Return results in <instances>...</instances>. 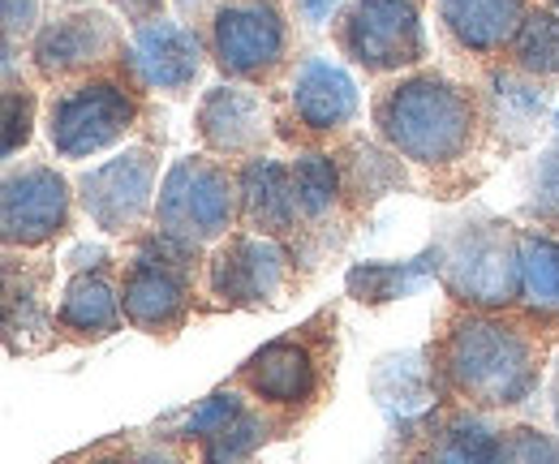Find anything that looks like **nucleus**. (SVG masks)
<instances>
[{
    "instance_id": "nucleus-1",
    "label": "nucleus",
    "mask_w": 559,
    "mask_h": 464,
    "mask_svg": "<svg viewBox=\"0 0 559 464\" xmlns=\"http://www.w3.org/2000/svg\"><path fill=\"white\" fill-rule=\"evenodd\" d=\"M374 121H379V133L401 155H409L418 164H448L469 151L474 99L461 86H452L435 73H421V78L392 86L379 99Z\"/></svg>"
},
{
    "instance_id": "nucleus-2",
    "label": "nucleus",
    "mask_w": 559,
    "mask_h": 464,
    "mask_svg": "<svg viewBox=\"0 0 559 464\" xmlns=\"http://www.w3.org/2000/svg\"><path fill=\"white\" fill-rule=\"evenodd\" d=\"M443 370L461 396L478 404H521L538 388L534 344L495 319H461L448 335Z\"/></svg>"
},
{
    "instance_id": "nucleus-3",
    "label": "nucleus",
    "mask_w": 559,
    "mask_h": 464,
    "mask_svg": "<svg viewBox=\"0 0 559 464\" xmlns=\"http://www.w3.org/2000/svg\"><path fill=\"white\" fill-rule=\"evenodd\" d=\"M237 215V194L224 168L211 159H177L159 186L155 219L159 233L181 246H203L211 237L228 233Z\"/></svg>"
},
{
    "instance_id": "nucleus-4",
    "label": "nucleus",
    "mask_w": 559,
    "mask_h": 464,
    "mask_svg": "<svg viewBox=\"0 0 559 464\" xmlns=\"http://www.w3.org/2000/svg\"><path fill=\"white\" fill-rule=\"evenodd\" d=\"M439 266H443V284L474 306H508L521 284V254L499 224L461 228L456 241L443 250Z\"/></svg>"
},
{
    "instance_id": "nucleus-5",
    "label": "nucleus",
    "mask_w": 559,
    "mask_h": 464,
    "mask_svg": "<svg viewBox=\"0 0 559 464\" xmlns=\"http://www.w3.org/2000/svg\"><path fill=\"white\" fill-rule=\"evenodd\" d=\"M341 44L370 73L418 66L426 57L418 0H353L349 17L341 26Z\"/></svg>"
},
{
    "instance_id": "nucleus-6",
    "label": "nucleus",
    "mask_w": 559,
    "mask_h": 464,
    "mask_svg": "<svg viewBox=\"0 0 559 464\" xmlns=\"http://www.w3.org/2000/svg\"><path fill=\"white\" fill-rule=\"evenodd\" d=\"M130 126H134V99L112 82H82L57 95L48 108V138L66 159H86L112 146Z\"/></svg>"
},
{
    "instance_id": "nucleus-7",
    "label": "nucleus",
    "mask_w": 559,
    "mask_h": 464,
    "mask_svg": "<svg viewBox=\"0 0 559 464\" xmlns=\"http://www.w3.org/2000/svg\"><path fill=\"white\" fill-rule=\"evenodd\" d=\"M194 246H181L173 237H155L146 241L139 254L134 271L126 275V288H121V306H126V319L142 328V332H164L173 323H181L186 314V279H181V266L186 254Z\"/></svg>"
},
{
    "instance_id": "nucleus-8",
    "label": "nucleus",
    "mask_w": 559,
    "mask_h": 464,
    "mask_svg": "<svg viewBox=\"0 0 559 464\" xmlns=\"http://www.w3.org/2000/svg\"><path fill=\"white\" fill-rule=\"evenodd\" d=\"M151 186H155V155L146 146H139V151H126V155L91 168L78 181V194H82L86 215L104 233H126L146 215Z\"/></svg>"
},
{
    "instance_id": "nucleus-9",
    "label": "nucleus",
    "mask_w": 559,
    "mask_h": 464,
    "mask_svg": "<svg viewBox=\"0 0 559 464\" xmlns=\"http://www.w3.org/2000/svg\"><path fill=\"white\" fill-rule=\"evenodd\" d=\"M215 61L233 78H254L263 69H272L284 52V22L272 4L259 0H233L219 4L215 13Z\"/></svg>"
},
{
    "instance_id": "nucleus-10",
    "label": "nucleus",
    "mask_w": 559,
    "mask_h": 464,
    "mask_svg": "<svg viewBox=\"0 0 559 464\" xmlns=\"http://www.w3.org/2000/svg\"><path fill=\"white\" fill-rule=\"evenodd\" d=\"M70 186L52 168H22L4 177V241L9 246H44L66 228Z\"/></svg>"
},
{
    "instance_id": "nucleus-11",
    "label": "nucleus",
    "mask_w": 559,
    "mask_h": 464,
    "mask_svg": "<svg viewBox=\"0 0 559 464\" xmlns=\"http://www.w3.org/2000/svg\"><path fill=\"white\" fill-rule=\"evenodd\" d=\"M284 275V254L267 237H233L211 259V293L228 306H263L272 301Z\"/></svg>"
},
{
    "instance_id": "nucleus-12",
    "label": "nucleus",
    "mask_w": 559,
    "mask_h": 464,
    "mask_svg": "<svg viewBox=\"0 0 559 464\" xmlns=\"http://www.w3.org/2000/svg\"><path fill=\"white\" fill-rule=\"evenodd\" d=\"M130 69L139 73L146 86H159V91H190L199 69H203V48H199V35L190 26H177V22H146L134 31V44H130Z\"/></svg>"
},
{
    "instance_id": "nucleus-13",
    "label": "nucleus",
    "mask_w": 559,
    "mask_h": 464,
    "mask_svg": "<svg viewBox=\"0 0 559 464\" xmlns=\"http://www.w3.org/2000/svg\"><path fill=\"white\" fill-rule=\"evenodd\" d=\"M117 44V26L86 9V13H66L57 22H48L35 39V66L44 78H61V73H73V69L99 61L104 52H112Z\"/></svg>"
},
{
    "instance_id": "nucleus-14",
    "label": "nucleus",
    "mask_w": 559,
    "mask_h": 464,
    "mask_svg": "<svg viewBox=\"0 0 559 464\" xmlns=\"http://www.w3.org/2000/svg\"><path fill=\"white\" fill-rule=\"evenodd\" d=\"M293 108L310 130H341L357 117V82L341 66L310 57L293 78Z\"/></svg>"
},
{
    "instance_id": "nucleus-15",
    "label": "nucleus",
    "mask_w": 559,
    "mask_h": 464,
    "mask_svg": "<svg viewBox=\"0 0 559 464\" xmlns=\"http://www.w3.org/2000/svg\"><path fill=\"white\" fill-rule=\"evenodd\" d=\"M199 130L207 138V146L224 151V155H241L250 146L263 142L267 133V108L254 91L241 86H215L203 108H199Z\"/></svg>"
},
{
    "instance_id": "nucleus-16",
    "label": "nucleus",
    "mask_w": 559,
    "mask_h": 464,
    "mask_svg": "<svg viewBox=\"0 0 559 464\" xmlns=\"http://www.w3.org/2000/svg\"><path fill=\"white\" fill-rule=\"evenodd\" d=\"M443 26L469 52H495L525 26V0H439Z\"/></svg>"
},
{
    "instance_id": "nucleus-17",
    "label": "nucleus",
    "mask_w": 559,
    "mask_h": 464,
    "mask_svg": "<svg viewBox=\"0 0 559 464\" xmlns=\"http://www.w3.org/2000/svg\"><path fill=\"white\" fill-rule=\"evenodd\" d=\"M246 383L254 396L272 400V404H306L319 388V374H314V357L301 344L276 340L250 357Z\"/></svg>"
},
{
    "instance_id": "nucleus-18",
    "label": "nucleus",
    "mask_w": 559,
    "mask_h": 464,
    "mask_svg": "<svg viewBox=\"0 0 559 464\" xmlns=\"http://www.w3.org/2000/svg\"><path fill=\"white\" fill-rule=\"evenodd\" d=\"M241 199H246V219L259 233H284L293 228L297 190H293V172H284L276 159H250L241 172Z\"/></svg>"
},
{
    "instance_id": "nucleus-19",
    "label": "nucleus",
    "mask_w": 559,
    "mask_h": 464,
    "mask_svg": "<svg viewBox=\"0 0 559 464\" xmlns=\"http://www.w3.org/2000/svg\"><path fill=\"white\" fill-rule=\"evenodd\" d=\"M521 254V288L525 301L543 314H559V241L543 233H521L516 237Z\"/></svg>"
},
{
    "instance_id": "nucleus-20",
    "label": "nucleus",
    "mask_w": 559,
    "mask_h": 464,
    "mask_svg": "<svg viewBox=\"0 0 559 464\" xmlns=\"http://www.w3.org/2000/svg\"><path fill=\"white\" fill-rule=\"evenodd\" d=\"M117 293L99 275H78L70 279L61 297V323L82 335H108L117 332Z\"/></svg>"
},
{
    "instance_id": "nucleus-21",
    "label": "nucleus",
    "mask_w": 559,
    "mask_h": 464,
    "mask_svg": "<svg viewBox=\"0 0 559 464\" xmlns=\"http://www.w3.org/2000/svg\"><path fill=\"white\" fill-rule=\"evenodd\" d=\"M426 271H430V259H418V263H361L349 271V297L370 301V306L409 297L426 279Z\"/></svg>"
},
{
    "instance_id": "nucleus-22",
    "label": "nucleus",
    "mask_w": 559,
    "mask_h": 464,
    "mask_svg": "<svg viewBox=\"0 0 559 464\" xmlns=\"http://www.w3.org/2000/svg\"><path fill=\"white\" fill-rule=\"evenodd\" d=\"M516 61L530 69V73H547L559 78V17L538 9L525 17L521 35H516Z\"/></svg>"
},
{
    "instance_id": "nucleus-23",
    "label": "nucleus",
    "mask_w": 559,
    "mask_h": 464,
    "mask_svg": "<svg viewBox=\"0 0 559 464\" xmlns=\"http://www.w3.org/2000/svg\"><path fill=\"white\" fill-rule=\"evenodd\" d=\"M293 190H297V206L306 215H323L332 199H336V164L328 155H301L293 168Z\"/></svg>"
},
{
    "instance_id": "nucleus-24",
    "label": "nucleus",
    "mask_w": 559,
    "mask_h": 464,
    "mask_svg": "<svg viewBox=\"0 0 559 464\" xmlns=\"http://www.w3.org/2000/svg\"><path fill=\"white\" fill-rule=\"evenodd\" d=\"M495 443H499V435H490L483 421H461L443 435L430 464H490Z\"/></svg>"
},
{
    "instance_id": "nucleus-25",
    "label": "nucleus",
    "mask_w": 559,
    "mask_h": 464,
    "mask_svg": "<svg viewBox=\"0 0 559 464\" xmlns=\"http://www.w3.org/2000/svg\"><path fill=\"white\" fill-rule=\"evenodd\" d=\"M267 439V421L254 413H241L228 430H219L207 443V464H241L250 461V452Z\"/></svg>"
},
{
    "instance_id": "nucleus-26",
    "label": "nucleus",
    "mask_w": 559,
    "mask_h": 464,
    "mask_svg": "<svg viewBox=\"0 0 559 464\" xmlns=\"http://www.w3.org/2000/svg\"><path fill=\"white\" fill-rule=\"evenodd\" d=\"M490 464H559V443L551 435H538L530 426H516L499 435Z\"/></svg>"
},
{
    "instance_id": "nucleus-27",
    "label": "nucleus",
    "mask_w": 559,
    "mask_h": 464,
    "mask_svg": "<svg viewBox=\"0 0 559 464\" xmlns=\"http://www.w3.org/2000/svg\"><path fill=\"white\" fill-rule=\"evenodd\" d=\"M241 417V400L233 392H215L207 396L190 417H186V435H199V439H215L219 430H228L233 421Z\"/></svg>"
},
{
    "instance_id": "nucleus-28",
    "label": "nucleus",
    "mask_w": 559,
    "mask_h": 464,
    "mask_svg": "<svg viewBox=\"0 0 559 464\" xmlns=\"http://www.w3.org/2000/svg\"><path fill=\"white\" fill-rule=\"evenodd\" d=\"M31 117H35V99L31 91L22 86H9L4 91V155H13L17 146L31 142Z\"/></svg>"
},
{
    "instance_id": "nucleus-29",
    "label": "nucleus",
    "mask_w": 559,
    "mask_h": 464,
    "mask_svg": "<svg viewBox=\"0 0 559 464\" xmlns=\"http://www.w3.org/2000/svg\"><path fill=\"white\" fill-rule=\"evenodd\" d=\"M534 215L543 219H559V151H551L538 168V186H534V202H530Z\"/></svg>"
},
{
    "instance_id": "nucleus-30",
    "label": "nucleus",
    "mask_w": 559,
    "mask_h": 464,
    "mask_svg": "<svg viewBox=\"0 0 559 464\" xmlns=\"http://www.w3.org/2000/svg\"><path fill=\"white\" fill-rule=\"evenodd\" d=\"M39 22V0H4V44L13 48L17 35H26Z\"/></svg>"
},
{
    "instance_id": "nucleus-31",
    "label": "nucleus",
    "mask_w": 559,
    "mask_h": 464,
    "mask_svg": "<svg viewBox=\"0 0 559 464\" xmlns=\"http://www.w3.org/2000/svg\"><path fill=\"white\" fill-rule=\"evenodd\" d=\"M159 4H164V0H117V9H121L126 17H134L139 26H146V22H155Z\"/></svg>"
},
{
    "instance_id": "nucleus-32",
    "label": "nucleus",
    "mask_w": 559,
    "mask_h": 464,
    "mask_svg": "<svg viewBox=\"0 0 559 464\" xmlns=\"http://www.w3.org/2000/svg\"><path fill=\"white\" fill-rule=\"evenodd\" d=\"M336 4H341V0H297V9H301V17H306L310 26H319V22H328Z\"/></svg>"
},
{
    "instance_id": "nucleus-33",
    "label": "nucleus",
    "mask_w": 559,
    "mask_h": 464,
    "mask_svg": "<svg viewBox=\"0 0 559 464\" xmlns=\"http://www.w3.org/2000/svg\"><path fill=\"white\" fill-rule=\"evenodd\" d=\"M139 464H173V461H168V456H164V452H146V456H142Z\"/></svg>"
},
{
    "instance_id": "nucleus-34",
    "label": "nucleus",
    "mask_w": 559,
    "mask_h": 464,
    "mask_svg": "<svg viewBox=\"0 0 559 464\" xmlns=\"http://www.w3.org/2000/svg\"><path fill=\"white\" fill-rule=\"evenodd\" d=\"M194 4H203V0H181V9H194Z\"/></svg>"
},
{
    "instance_id": "nucleus-35",
    "label": "nucleus",
    "mask_w": 559,
    "mask_h": 464,
    "mask_svg": "<svg viewBox=\"0 0 559 464\" xmlns=\"http://www.w3.org/2000/svg\"><path fill=\"white\" fill-rule=\"evenodd\" d=\"M556 417H559V374H556Z\"/></svg>"
},
{
    "instance_id": "nucleus-36",
    "label": "nucleus",
    "mask_w": 559,
    "mask_h": 464,
    "mask_svg": "<svg viewBox=\"0 0 559 464\" xmlns=\"http://www.w3.org/2000/svg\"><path fill=\"white\" fill-rule=\"evenodd\" d=\"M91 464H121V461H91Z\"/></svg>"
},
{
    "instance_id": "nucleus-37",
    "label": "nucleus",
    "mask_w": 559,
    "mask_h": 464,
    "mask_svg": "<svg viewBox=\"0 0 559 464\" xmlns=\"http://www.w3.org/2000/svg\"><path fill=\"white\" fill-rule=\"evenodd\" d=\"M556 130H559V112H556Z\"/></svg>"
},
{
    "instance_id": "nucleus-38",
    "label": "nucleus",
    "mask_w": 559,
    "mask_h": 464,
    "mask_svg": "<svg viewBox=\"0 0 559 464\" xmlns=\"http://www.w3.org/2000/svg\"><path fill=\"white\" fill-rule=\"evenodd\" d=\"M551 4H556V9H559V0H551Z\"/></svg>"
},
{
    "instance_id": "nucleus-39",
    "label": "nucleus",
    "mask_w": 559,
    "mask_h": 464,
    "mask_svg": "<svg viewBox=\"0 0 559 464\" xmlns=\"http://www.w3.org/2000/svg\"><path fill=\"white\" fill-rule=\"evenodd\" d=\"M421 464H430V461H421Z\"/></svg>"
}]
</instances>
